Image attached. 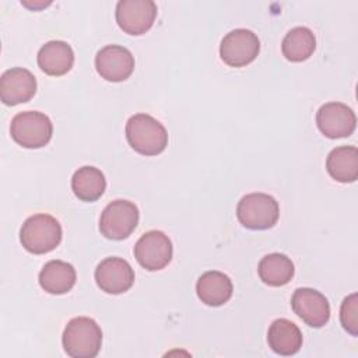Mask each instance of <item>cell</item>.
I'll return each mask as SVG.
<instances>
[{"label": "cell", "instance_id": "6da1fadb", "mask_svg": "<svg viewBox=\"0 0 358 358\" xmlns=\"http://www.w3.org/2000/svg\"><path fill=\"white\" fill-rule=\"evenodd\" d=\"M126 138L141 155L161 154L168 145V131L162 123L147 113L133 115L126 123Z\"/></svg>", "mask_w": 358, "mask_h": 358}, {"label": "cell", "instance_id": "7a4b0ae2", "mask_svg": "<svg viewBox=\"0 0 358 358\" xmlns=\"http://www.w3.org/2000/svg\"><path fill=\"white\" fill-rule=\"evenodd\" d=\"M62 341L67 355L73 358H94L102 345V330L91 317H73L64 327Z\"/></svg>", "mask_w": 358, "mask_h": 358}, {"label": "cell", "instance_id": "3957f363", "mask_svg": "<svg viewBox=\"0 0 358 358\" xmlns=\"http://www.w3.org/2000/svg\"><path fill=\"white\" fill-rule=\"evenodd\" d=\"M62 225L49 214H35L27 218L20 231L21 245L34 255L49 253L62 242Z\"/></svg>", "mask_w": 358, "mask_h": 358}, {"label": "cell", "instance_id": "277c9868", "mask_svg": "<svg viewBox=\"0 0 358 358\" xmlns=\"http://www.w3.org/2000/svg\"><path fill=\"white\" fill-rule=\"evenodd\" d=\"M10 134L17 144L25 148H41L50 141L53 124L48 115L38 110H25L11 119Z\"/></svg>", "mask_w": 358, "mask_h": 358}, {"label": "cell", "instance_id": "5b68a950", "mask_svg": "<svg viewBox=\"0 0 358 358\" xmlns=\"http://www.w3.org/2000/svg\"><path fill=\"white\" fill-rule=\"evenodd\" d=\"M236 217L248 229H268L280 217L278 201L266 193H249L236 206Z\"/></svg>", "mask_w": 358, "mask_h": 358}, {"label": "cell", "instance_id": "8992f818", "mask_svg": "<svg viewBox=\"0 0 358 358\" xmlns=\"http://www.w3.org/2000/svg\"><path fill=\"white\" fill-rule=\"evenodd\" d=\"M140 220L137 206L129 200H113L109 203L99 218L101 234L112 241H122L131 235Z\"/></svg>", "mask_w": 358, "mask_h": 358}, {"label": "cell", "instance_id": "52a82bcc", "mask_svg": "<svg viewBox=\"0 0 358 358\" xmlns=\"http://www.w3.org/2000/svg\"><path fill=\"white\" fill-rule=\"evenodd\" d=\"M260 52L257 35L246 28H236L228 32L220 45V56L231 67H243L252 63Z\"/></svg>", "mask_w": 358, "mask_h": 358}, {"label": "cell", "instance_id": "ba28073f", "mask_svg": "<svg viewBox=\"0 0 358 358\" xmlns=\"http://www.w3.org/2000/svg\"><path fill=\"white\" fill-rule=\"evenodd\" d=\"M173 248L166 234L162 231H148L140 236L134 245V257L141 267L148 271L162 270L172 259Z\"/></svg>", "mask_w": 358, "mask_h": 358}, {"label": "cell", "instance_id": "9c48e42d", "mask_svg": "<svg viewBox=\"0 0 358 358\" xmlns=\"http://www.w3.org/2000/svg\"><path fill=\"white\" fill-rule=\"evenodd\" d=\"M116 22L129 35H143L154 24L157 4L152 0H120L115 11Z\"/></svg>", "mask_w": 358, "mask_h": 358}, {"label": "cell", "instance_id": "30bf717a", "mask_svg": "<svg viewBox=\"0 0 358 358\" xmlns=\"http://www.w3.org/2000/svg\"><path fill=\"white\" fill-rule=\"evenodd\" d=\"M316 124L329 138L348 137L354 133L357 117L354 110L341 102H327L316 112Z\"/></svg>", "mask_w": 358, "mask_h": 358}, {"label": "cell", "instance_id": "8fae6325", "mask_svg": "<svg viewBox=\"0 0 358 358\" xmlns=\"http://www.w3.org/2000/svg\"><path fill=\"white\" fill-rule=\"evenodd\" d=\"M95 69L103 80L120 83L131 76L134 56L124 46L106 45L95 56Z\"/></svg>", "mask_w": 358, "mask_h": 358}, {"label": "cell", "instance_id": "7c38bea8", "mask_svg": "<svg viewBox=\"0 0 358 358\" xmlns=\"http://www.w3.org/2000/svg\"><path fill=\"white\" fill-rule=\"evenodd\" d=\"M95 281L106 294H123L134 284V270L122 257H106L95 268Z\"/></svg>", "mask_w": 358, "mask_h": 358}, {"label": "cell", "instance_id": "4fadbf2b", "mask_svg": "<svg viewBox=\"0 0 358 358\" xmlns=\"http://www.w3.org/2000/svg\"><path fill=\"white\" fill-rule=\"evenodd\" d=\"M292 310L308 326L319 329L330 319V303L327 298L313 288H298L291 298Z\"/></svg>", "mask_w": 358, "mask_h": 358}, {"label": "cell", "instance_id": "5bb4252c", "mask_svg": "<svg viewBox=\"0 0 358 358\" xmlns=\"http://www.w3.org/2000/svg\"><path fill=\"white\" fill-rule=\"evenodd\" d=\"M35 92L36 78L24 67L8 69L0 77V99L8 106L28 102Z\"/></svg>", "mask_w": 358, "mask_h": 358}, {"label": "cell", "instance_id": "9a60e30c", "mask_svg": "<svg viewBox=\"0 0 358 358\" xmlns=\"http://www.w3.org/2000/svg\"><path fill=\"white\" fill-rule=\"evenodd\" d=\"M38 66L49 76H64L74 63L73 48L64 41H49L38 52Z\"/></svg>", "mask_w": 358, "mask_h": 358}, {"label": "cell", "instance_id": "2e32d148", "mask_svg": "<svg viewBox=\"0 0 358 358\" xmlns=\"http://www.w3.org/2000/svg\"><path fill=\"white\" fill-rule=\"evenodd\" d=\"M196 292L203 303L208 306H221L231 299L234 285L227 274L211 270L199 277Z\"/></svg>", "mask_w": 358, "mask_h": 358}, {"label": "cell", "instance_id": "e0dca14e", "mask_svg": "<svg viewBox=\"0 0 358 358\" xmlns=\"http://www.w3.org/2000/svg\"><path fill=\"white\" fill-rule=\"evenodd\" d=\"M302 341L303 338L299 327L285 317L275 319L268 327V347L278 355L289 357L296 354L302 347Z\"/></svg>", "mask_w": 358, "mask_h": 358}, {"label": "cell", "instance_id": "ac0fdd59", "mask_svg": "<svg viewBox=\"0 0 358 358\" xmlns=\"http://www.w3.org/2000/svg\"><path fill=\"white\" fill-rule=\"evenodd\" d=\"M77 280L76 268L63 260L48 262L39 273L41 287L53 295H62L69 292Z\"/></svg>", "mask_w": 358, "mask_h": 358}, {"label": "cell", "instance_id": "d6986e66", "mask_svg": "<svg viewBox=\"0 0 358 358\" xmlns=\"http://www.w3.org/2000/svg\"><path fill=\"white\" fill-rule=\"evenodd\" d=\"M329 175L340 183H352L358 178V150L354 145L333 148L326 159Z\"/></svg>", "mask_w": 358, "mask_h": 358}, {"label": "cell", "instance_id": "ffe728a7", "mask_svg": "<svg viewBox=\"0 0 358 358\" xmlns=\"http://www.w3.org/2000/svg\"><path fill=\"white\" fill-rule=\"evenodd\" d=\"M106 189V179L101 169L95 166H81L71 178V190L81 201L98 200Z\"/></svg>", "mask_w": 358, "mask_h": 358}, {"label": "cell", "instance_id": "44dd1931", "mask_svg": "<svg viewBox=\"0 0 358 358\" xmlns=\"http://www.w3.org/2000/svg\"><path fill=\"white\" fill-rule=\"evenodd\" d=\"M257 273L264 284L270 287H282L292 280L295 268L287 255L270 253L259 262Z\"/></svg>", "mask_w": 358, "mask_h": 358}, {"label": "cell", "instance_id": "7402d4cb", "mask_svg": "<svg viewBox=\"0 0 358 358\" xmlns=\"http://www.w3.org/2000/svg\"><path fill=\"white\" fill-rule=\"evenodd\" d=\"M316 49V38L306 27H295L289 29L281 43L282 55L289 62H303L309 59Z\"/></svg>", "mask_w": 358, "mask_h": 358}, {"label": "cell", "instance_id": "603a6c76", "mask_svg": "<svg viewBox=\"0 0 358 358\" xmlns=\"http://www.w3.org/2000/svg\"><path fill=\"white\" fill-rule=\"evenodd\" d=\"M340 320L344 327L351 336L358 334V298L357 294L348 295L340 308Z\"/></svg>", "mask_w": 358, "mask_h": 358}]
</instances>
